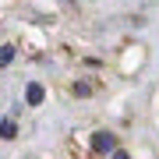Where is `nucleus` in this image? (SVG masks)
Here are the masks:
<instances>
[{"mask_svg":"<svg viewBox=\"0 0 159 159\" xmlns=\"http://www.w3.org/2000/svg\"><path fill=\"white\" fill-rule=\"evenodd\" d=\"M43 99H46V89L39 85V81H29V89H25V102H29V106H39Z\"/></svg>","mask_w":159,"mask_h":159,"instance_id":"f03ea898","label":"nucleus"},{"mask_svg":"<svg viewBox=\"0 0 159 159\" xmlns=\"http://www.w3.org/2000/svg\"><path fill=\"white\" fill-rule=\"evenodd\" d=\"M74 96H92V85L89 81H78V85H74Z\"/></svg>","mask_w":159,"mask_h":159,"instance_id":"39448f33","label":"nucleus"},{"mask_svg":"<svg viewBox=\"0 0 159 159\" xmlns=\"http://www.w3.org/2000/svg\"><path fill=\"white\" fill-rule=\"evenodd\" d=\"M113 159H127V152H120V148H113Z\"/></svg>","mask_w":159,"mask_h":159,"instance_id":"423d86ee","label":"nucleus"},{"mask_svg":"<svg viewBox=\"0 0 159 159\" xmlns=\"http://www.w3.org/2000/svg\"><path fill=\"white\" fill-rule=\"evenodd\" d=\"M11 60H14V46H0V67H7Z\"/></svg>","mask_w":159,"mask_h":159,"instance_id":"20e7f679","label":"nucleus"},{"mask_svg":"<svg viewBox=\"0 0 159 159\" xmlns=\"http://www.w3.org/2000/svg\"><path fill=\"white\" fill-rule=\"evenodd\" d=\"M14 134H18V124L11 117H4V120H0V138H14Z\"/></svg>","mask_w":159,"mask_h":159,"instance_id":"7ed1b4c3","label":"nucleus"},{"mask_svg":"<svg viewBox=\"0 0 159 159\" xmlns=\"http://www.w3.org/2000/svg\"><path fill=\"white\" fill-rule=\"evenodd\" d=\"M117 148V138L110 134V131H96V134H92V152H113Z\"/></svg>","mask_w":159,"mask_h":159,"instance_id":"f257e3e1","label":"nucleus"}]
</instances>
